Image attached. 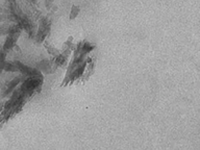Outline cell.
Wrapping results in <instances>:
<instances>
[{
    "mask_svg": "<svg viewBox=\"0 0 200 150\" xmlns=\"http://www.w3.org/2000/svg\"><path fill=\"white\" fill-rule=\"evenodd\" d=\"M50 22L48 17H43V18L40 20L39 22V30L37 32V39L38 42H43L45 40V38L49 35L50 32Z\"/></svg>",
    "mask_w": 200,
    "mask_h": 150,
    "instance_id": "obj_1",
    "label": "cell"
},
{
    "mask_svg": "<svg viewBox=\"0 0 200 150\" xmlns=\"http://www.w3.org/2000/svg\"><path fill=\"white\" fill-rule=\"evenodd\" d=\"M42 67H40V69L42 70V72L44 73H49L50 72V68H51V64L48 61H43L41 64Z\"/></svg>",
    "mask_w": 200,
    "mask_h": 150,
    "instance_id": "obj_2",
    "label": "cell"
},
{
    "mask_svg": "<svg viewBox=\"0 0 200 150\" xmlns=\"http://www.w3.org/2000/svg\"><path fill=\"white\" fill-rule=\"evenodd\" d=\"M79 12H80L79 6H77V5H73V6H72V8H71V13H70V20H73V19H75L76 17L78 16Z\"/></svg>",
    "mask_w": 200,
    "mask_h": 150,
    "instance_id": "obj_3",
    "label": "cell"
},
{
    "mask_svg": "<svg viewBox=\"0 0 200 150\" xmlns=\"http://www.w3.org/2000/svg\"><path fill=\"white\" fill-rule=\"evenodd\" d=\"M45 47L47 48V50H48V52L51 55H53V56H58V54H59V51L56 48H54V47H52V46H49L48 44H45Z\"/></svg>",
    "mask_w": 200,
    "mask_h": 150,
    "instance_id": "obj_4",
    "label": "cell"
},
{
    "mask_svg": "<svg viewBox=\"0 0 200 150\" xmlns=\"http://www.w3.org/2000/svg\"><path fill=\"white\" fill-rule=\"evenodd\" d=\"M53 5V0H45V6L47 9H50Z\"/></svg>",
    "mask_w": 200,
    "mask_h": 150,
    "instance_id": "obj_5",
    "label": "cell"
}]
</instances>
